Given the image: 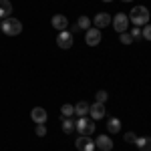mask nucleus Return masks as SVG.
<instances>
[{"label": "nucleus", "instance_id": "nucleus-10", "mask_svg": "<svg viewBox=\"0 0 151 151\" xmlns=\"http://www.w3.org/2000/svg\"><path fill=\"white\" fill-rule=\"evenodd\" d=\"M30 119L35 121L36 125L38 123H47V119H48V113L42 109V107H35L32 111H30Z\"/></svg>", "mask_w": 151, "mask_h": 151}, {"label": "nucleus", "instance_id": "nucleus-3", "mask_svg": "<svg viewBox=\"0 0 151 151\" xmlns=\"http://www.w3.org/2000/svg\"><path fill=\"white\" fill-rule=\"evenodd\" d=\"M75 129L81 133V135H91L95 131V121L93 119H87V117H79L75 121Z\"/></svg>", "mask_w": 151, "mask_h": 151}, {"label": "nucleus", "instance_id": "nucleus-16", "mask_svg": "<svg viewBox=\"0 0 151 151\" xmlns=\"http://www.w3.org/2000/svg\"><path fill=\"white\" fill-rule=\"evenodd\" d=\"M89 135H81V137H79V139L75 141V147H77V149L79 151H85V147H87V143H89Z\"/></svg>", "mask_w": 151, "mask_h": 151}, {"label": "nucleus", "instance_id": "nucleus-28", "mask_svg": "<svg viewBox=\"0 0 151 151\" xmlns=\"http://www.w3.org/2000/svg\"><path fill=\"white\" fill-rule=\"evenodd\" d=\"M95 151H101V149H95Z\"/></svg>", "mask_w": 151, "mask_h": 151}, {"label": "nucleus", "instance_id": "nucleus-12", "mask_svg": "<svg viewBox=\"0 0 151 151\" xmlns=\"http://www.w3.org/2000/svg\"><path fill=\"white\" fill-rule=\"evenodd\" d=\"M12 12V2L10 0H0V18H8Z\"/></svg>", "mask_w": 151, "mask_h": 151}, {"label": "nucleus", "instance_id": "nucleus-4", "mask_svg": "<svg viewBox=\"0 0 151 151\" xmlns=\"http://www.w3.org/2000/svg\"><path fill=\"white\" fill-rule=\"evenodd\" d=\"M111 22H113V28H115L117 32H127V30H129V16H127V14H123V12L115 14Z\"/></svg>", "mask_w": 151, "mask_h": 151}, {"label": "nucleus", "instance_id": "nucleus-23", "mask_svg": "<svg viewBox=\"0 0 151 151\" xmlns=\"http://www.w3.org/2000/svg\"><path fill=\"white\" fill-rule=\"evenodd\" d=\"M36 135H38V137H45V135H47V127H45V123H38V125H36Z\"/></svg>", "mask_w": 151, "mask_h": 151}, {"label": "nucleus", "instance_id": "nucleus-1", "mask_svg": "<svg viewBox=\"0 0 151 151\" xmlns=\"http://www.w3.org/2000/svg\"><path fill=\"white\" fill-rule=\"evenodd\" d=\"M0 30H2L4 35H8V36H16V35H20V32H22V22H20L18 18L8 16V18H4V20H2Z\"/></svg>", "mask_w": 151, "mask_h": 151}, {"label": "nucleus", "instance_id": "nucleus-26", "mask_svg": "<svg viewBox=\"0 0 151 151\" xmlns=\"http://www.w3.org/2000/svg\"><path fill=\"white\" fill-rule=\"evenodd\" d=\"M103 2H113V0H103Z\"/></svg>", "mask_w": 151, "mask_h": 151}, {"label": "nucleus", "instance_id": "nucleus-11", "mask_svg": "<svg viewBox=\"0 0 151 151\" xmlns=\"http://www.w3.org/2000/svg\"><path fill=\"white\" fill-rule=\"evenodd\" d=\"M50 24H52V28L65 30V28L69 26V20H67V16H65V14H55V16H52V20H50Z\"/></svg>", "mask_w": 151, "mask_h": 151}, {"label": "nucleus", "instance_id": "nucleus-14", "mask_svg": "<svg viewBox=\"0 0 151 151\" xmlns=\"http://www.w3.org/2000/svg\"><path fill=\"white\" fill-rule=\"evenodd\" d=\"M89 107H91V105L87 103V101H79V103L75 105V113H77L79 117H85L87 113H89Z\"/></svg>", "mask_w": 151, "mask_h": 151}, {"label": "nucleus", "instance_id": "nucleus-6", "mask_svg": "<svg viewBox=\"0 0 151 151\" xmlns=\"http://www.w3.org/2000/svg\"><path fill=\"white\" fill-rule=\"evenodd\" d=\"M105 113H107V109H105V105H103V103H97V101H95V103L89 107V115H91V119H93V121H99V119H103Z\"/></svg>", "mask_w": 151, "mask_h": 151}, {"label": "nucleus", "instance_id": "nucleus-2", "mask_svg": "<svg viewBox=\"0 0 151 151\" xmlns=\"http://www.w3.org/2000/svg\"><path fill=\"white\" fill-rule=\"evenodd\" d=\"M129 20L135 26H145V24H149V10L145 6H135L129 14Z\"/></svg>", "mask_w": 151, "mask_h": 151}, {"label": "nucleus", "instance_id": "nucleus-5", "mask_svg": "<svg viewBox=\"0 0 151 151\" xmlns=\"http://www.w3.org/2000/svg\"><path fill=\"white\" fill-rule=\"evenodd\" d=\"M73 42H75V36H73V32H69V30H60L58 32V36H57V45L60 48H70L73 47Z\"/></svg>", "mask_w": 151, "mask_h": 151}, {"label": "nucleus", "instance_id": "nucleus-18", "mask_svg": "<svg viewBox=\"0 0 151 151\" xmlns=\"http://www.w3.org/2000/svg\"><path fill=\"white\" fill-rule=\"evenodd\" d=\"M60 113H63V117H70L73 113H75V105H69V103H65L63 107H60Z\"/></svg>", "mask_w": 151, "mask_h": 151}, {"label": "nucleus", "instance_id": "nucleus-20", "mask_svg": "<svg viewBox=\"0 0 151 151\" xmlns=\"http://www.w3.org/2000/svg\"><path fill=\"white\" fill-rule=\"evenodd\" d=\"M107 99H109V95H107V91H97V93H95V101H97V103H107Z\"/></svg>", "mask_w": 151, "mask_h": 151}, {"label": "nucleus", "instance_id": "nucleus-22", "mask_svg": "<svg viewBox=\"0 0 151 151\" xmlns=\"http://www.w3.org/2000/svg\"><path fill=\"white\" fill-rule=\"evenodd\" d=\"M141 35H143L145 40H151V24H145V28L141 30Z\"/></svg>", "mask_w": 151, "mask_h": 151}, {"label": "nucleus", "instance_id": "nucleus-27", "mask_svg": "<svg viewBox=\"0 0 151 151\" xmlns=\"http://www.w3.org/2000/svg\"><path fill=\"white\" fill-rule=\"evenodd\" d=\"M123 2H131V0H123Z\"/></svg>", "mask_w": 151, "mask_h": 151}, {"label": "nucleus", "instance_id": "nucleus-21", "mask_svg": "<svg viewBox=\"0 0 151 151\" xmlns=\"http://www.w3.org/2000/svg\"><path fill=\"white\" fill-rule=\"evenodd\" d=\"M121 42H123V45H133L135 40H133L131 32H121Z\"/></svg>", "mask_w": 151, "mask_h": 151}, {"label": "nucleus", "instance_id": "nucleus-8", "mask_svg": "<svg viewBox=\"0 0 151 151\" xmlns=\"http://www.w3.org/2000/svg\"><path fill=\"white\" fill-rule=\"evenodd\" d=\"M111 14H107V12H97L95 14V18H93V22H95V28H105V26H109L111 24Z\"/></svg>", "mask_w": 151, "mask_h": 151}, {"label": "nucleus", "instance_id": "nucleus-9", "mask_svg": "<svg viewBox=\"0 0 151 151\" xmlns=\"http://www.w3.org/2000/svg\"><path fill=\"white\" fill-rule=\"evenodd\" d=\"M95 147L101 149V151H111L113 149V139L109 135H99L97 141H95Z\"/></svg>", "mask_w": 151, "mask_h": 151}, {"label": "nucleus", "instance_id": "nucleus-13", "mask_svg": "<svg viewBox=\"0 0 151 151\" xmlns=\"http://www.w3.org/2000/svg\"><path fill=\"white\" fill-rule=\"evenodd\" d=\"M107 131H109V133H119V131H121V121H119L117 117H111L109 123H107Z\"/></svg>", "mask_w": 151, "mask_h": 151}, {"label": "nucleus", "instance_id": "nucleus-25", "mask_svg": "<svg viewBox=\"0 0 151 151\" xmlns=\"http://www.w3.org/2000/svg\"><path fill=\"white\" fill-rule=\"evenodd\" d=\"M131 36H133V40H141V38H143L141 28H133V30H131Z\"/></svg>", "mask_w": 151, "mask_h": 151}, {"label": "nucleus", "instance_id": "nucleus-19", "mask_svg": "<svg viewBox=\"0 0 151 151\" xmlns=\"http://www.w3.org/2000/svg\"><path fill=\"white\" fill-rule=\"evenodd\" d=\"M77 26H79V28H87V30H89V26H91V18H89V16H81V18L77 20Z\"/></svg>", "mask_w": 151, "mask_h": 151}, {"label": "nucleus", "instance_id": "nucleus-15", "mask_svg": "<svg viewBox=\"0 0 151 151\" xmlns=\"http://www.w3.org/2000/svg\"><path fill=\"white\" fill-rule=\"evenodd\" d=\"M135 145H137L141 151H151V137H137Z\"/></svg>", "mask_w": 151, "mask_h": 151}, {"label": "nucleus", "instance_id": "nucleus-7", "mask_svg": "<svg viewBox=\"0 0 151 151\" xmlns=\"http://www.w3.org/2000/svg\"><path fill=\"white\" fill-rule=\"evenodd\" d=\"M85 42H87L89 47H97V45L101 42V30H99V28H89L87 35H85Z\"/></svg>", "mask_w": 151, "mask_h": 151}, {"label": "nucleus", "instance_id": "nucleus-17", "mask_svg": "<svg viewBox=\"0 0 151 151\" xmlns=\"http://www.w3.org/2000/svg\"><path fill=\"white\" fill-rule=\"evenodd\" d=\"M63 131H65V133L75 131V121H73L70 117H65V119H63Z\"/></svg>", "mask_w": 151, "mask_h": 151}, {"label": "nucleus", "instance_id": "nucleus-24", "mask_svg": "<svg viewBox=\"0 0 151 151\" xmlns=\"http://www.w3.org/2000/svg\"><path fill=\"white\" fill-rule=\"evenodd\" d=\"M125 141H127V143H135V141H137V135H135L133 131H129V133H125Z\"/></svg>", "mask_w": 151, "mask_h": 151}]
</instances>
